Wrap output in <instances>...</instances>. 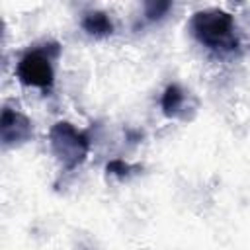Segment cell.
I'll return each instance as SVG.
<instances>
[{
    "mask_svg": "<svg viewBox=\"0 0 250 250\" xmlns=\"http://www.w3.org/2000/svg\"><path fill=\"white\" fill-rule=\"evenodd\" d=\"M189 33L195 41L213 53L229 55L238 49L236 25L232 14L221 8H205L193 12L189 18Z\"/></svg>",
    "mask_w": 250,
    "mask_h": 250,
    "instance_id": "1",
    "label": "cell"
},
{
    "mask_svg": "<svg viewBox=\"0 0 250 250\" xmlns=\"http://www.w3.org/2000/svg\"><path fill=\"white\" fill-rule=\"evenodd\" d=\"M61 57V45L47 41L27 49L16 62V76L23 86L51 90L55 82V61Z\"/></svg>",
    "mask_w": 250,
    "mask_h": 250,
    "instance_id": "2",
    "label": "cell"
},
{
    "mask_svg": "<svg viewBox=\"0 0 250 250\" xmlns=\"http://www.w3.org/2000/svg\"><path fill=\"white\" fill-rule=\"evenodd\" d=\"M49 146L53 156L59 160L62 170H76L90 152V135L88 131L78 129L70 121H57L49 129Z\"/></svg>",
    "mask_w": 250,
    "mask_h": 250,
    "instance_id": "3",
    "label": "cell"
},
{
    "mask_svg": "<svg viewBox=\"0 0 250 250\" xmlns=\"http://www.w3.org/2000/svg\"><path fill=\"white\" fill-rule=\"evenodd\" d=\"M0 137H2V145L6 148L20 146L33 137V123L20 109L4 105L2 115H0Z\"/></svg>",
    "mask_w": 250,
    "mask_h": 250,
    "instance_id": "4",
    "label": "cell"
},
{
    "mask_svg": "<svg viewBox=\"0 0 250 250\" xmlns=\"http://www.w3.org/2000/svg\"><path fill=\"white\" fill-rule=\"evenodd\" d=\"M160 107L166 117L172 119H188V111H195V100L188 90H184L178 82H172L164 88L160 96Z\"/></svg>",
    "mask_w": 250,
    "mask_h": 250,
    "instance_id": "5",
    "label": "cell"
},
{
    "mask_svg": "<svg viewBox=\"0 0 250 250\" xmlns=\"http://www.w3.org/2000/svg\"><path fill=\"white\" fill-rule=\"evenodd\" d=\"M80 25L82 29L92 35V37H107L113 33V21L111 18L102 12V10H90V12H84L82 20H80Z\"/></svg>",
    "mask_w": 250,
    "mask_h": 250,
    "instance_id": "6",
    "label": "cell"
},
{
    "mask_svg": "<svg viewBox=\"0 0 250 250\" xmlns=\"http://www.w3.org/2000/svg\"><path fill=\"white\" fill-rule=\"evenodd\" d=\"M172 8L170 2H146L145 4V18L148 21H156V20H162L168 10Z\"/></svg>",
    "mask_w": 250,
    "mask_h": 250,
    "instance_id": "7",
    "label": "cell"
},
{
    "mask_svg": "<svg viewBox=\"0 0 250 250\" xmlns=\"http://www.w3.org/2000/svg\"><path fill=\"white\" fill-rule=\"evenodd\" d=\"M105 168H107L109 174H113V176H117V178H125V176H129L131 172L139 170L141 166H135V164H129V162H125V160H121V158H115V160L107 162Z\"/></svg>",
    "mask_w": 250,
    "mask_h": 250,
    "instance_id": "8",
    "label": "cell"
}]
</instances>
